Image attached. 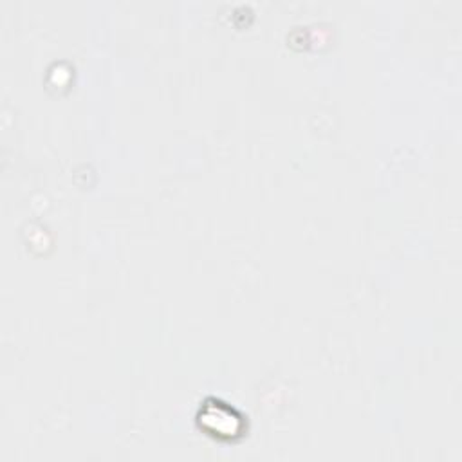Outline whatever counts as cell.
<instances>
[{"mask_svg": "<svg viewBox=\"0 0 462 462\" xmlns=\"http://www.w3.org/2000/svg\"><path fill=\"white\" fill-rule=\"evenodd\" d=\"M199 424L204 428L209 435L220 437V439H235L242 431V417L226 402L220 401H208L204 408H200L199 413Z\"/></svg>", "mask_w": 462, "mask_h": 462, "instance_id": "6da1fadb", "label": "cell"}]
</instances>
